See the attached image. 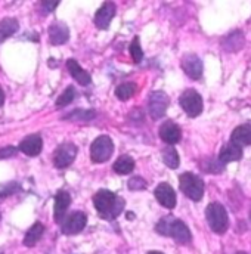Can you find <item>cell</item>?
<instances>
[{"label": "cell", "mask_w": 251, "mask_h": 254, "mask_svg": "<svg viewBox=\"0 0 251 254\" xmlns=\"http://www.w3.org/2000/svg\"><path fill=\"white\" fill-rule=\"evenodd\" d=\"M250 219H251V211H250Z\"/></svg>", "instance_id": "74e56055"}, {"label": "cell", "mask_w": 251, "mask_h": 254, "mask_svg": "<svg viewBox=\"0 0 251 254\" xmlns=\"http://www.w3.org/2000/svg\"><path fill=\"white\" fill-rule=\"evenodd\" d=\"M71 204V195L66 190H60L55 196V205H54V219L57 223H63L66 217L65 213Z\"/></svg>", "instance_id": "9a60e30c"}, {"label": "cell", "mask_w": 251, "mask_h": 254, "mask_svg": "<svg viewBox=\"0 0 251 254\" xmlns=\"http://www.w3.org/2000/svg\"><path fill=\"white\" fill-rule=\"evenodd\" d=\"M87 223V216L83 211H72L69 213L63 222V234L65 235H75L78 232H81L86 228Z\"/></svg>", "instance_id": "ba28073f"}, {"label": "cell", "mask_w": 251, "mask_h": 254, "mask_svg": "<svg viewBox=\"0 0 251 254\" xmlns=\"http://www.w3.org/2000/svg\"><path fill=\"white\" fill-rule=\"evenodd\" d=\"M19 149L15 148V146H4L0 149V158H9V157H13Z\"/></svg>", "instance_id": "4dcf8cb0"}, {"label": "cell", "mask_w": 251, "mask_h": 254, "mask_svg": "<svg viewBox=\"0 0 251 254\" xmlns=\"http://www.w3.org/2000/svg\"><path fill=\"white\" fill-rule=\"evenodd\" d=\"M74 98H75V90H74L72 86H69V87H66V89L63 90V95L57 99V107H58V108L66 107L68 104H71V102L74 101Z\"/></svg>", "instance_id": "4316f807"}, {"label": "cell", "mask_w": 251, "mask_h": 254, "mask_svg": "<svg viewBox=\"0 0 251 254\" xmlns=\"http://www.w3.org/2000/svg\"><path fill=\"white\" fill-rule=\"evenodd\" d=\"M161 155H163V163H164L169 169L175 170V169H178V167H179V164H181V158H179L178 151H176L173 146L167 145V148H164V149H163Z\"/></svg>", "instance_id": "7402d4cb"}, {"label": "cell", "mask_w": 251, "mask_h": 254, "mask_svg": "<svg viewBox=\"0 0 251 254\" xmlns=\"http://www.w3.org/2000/svg\"><path fill=\"white\" fill-rule=\"evenodd\" d=\"M77 157V146L74 143H63L54 152V164L57 169H66Z\"/></svg>", "instance_id": "9c48e42d"}, {"label": "cell", "mask_w": 251, "mask_h": 254, "mask_svg": "<svg viewBox=\"0 0 251 254\" xmlns=\"http://www.w3.org/2000/svg\"><path fill=\"white\" fill-rule=\"evenodd\" d=\"M158 134H160V137H161V140L164 143L173 146L178 142H181V139H182V128L178 126L176 123H173V122H164L160 126Z\"/></svg>", "instance_id": "30bf717a"}, {"label": "cell", "mask_w": 251, "mask_h": 254, "mask_svg": "<svg viewBox=\"0 0 251 254\" xmlns=\"http://www.w3.org/2000/svg\"><path fill=\"white\" fill-rule=\"evenodd\" d=\"M58 4H60V1H42V6H43L48 12L55 10Z\"/></svg>", "instance_id": "1f68e13d"}, {"label": "cell", "mask_w": 251, "mask_h": 254, "mask_svg": "<svg viewBox=\"0 0 251 254\" xmlns=\"http://www.w3.org/2000/svg\"><path fill=\"white\" fill-rule=\"evenodd\" d=\"M243 158V148L235 145L234 142H228L223 145V148L220 149L219 154V160L223 164L232 163V161H240Z\"/></svg>", "instance_id": "e0dca14e"}, {"label": "cell", "mask_w": 251, "mask_h": 254, "mask_svg": "<svg viewBox=\"0 0 251 254\" xmlns=\"http://www.w3.org/2000/svg\"><path fill=\"white\" fill-rule=\"evenodd\" d=\"M114 152V143L110 136H99L90 145V158L93 163H105Z\"/></svg>", "instance_id": "277c9868"}, {"label": "cell", "mask_w": 251, "mask_h": 254, "mask_svg": "<svg viewBox=\"0 0 251 254\" xmlns=\"http://www.w3.org/2000/svg\"><path fill=\"white\" fill-rule=\"evenodd\" d=\"M148 254H163V253H160V252H149Z\"/></svg>", "instance_id": "e575fe53"}, {"label": "cell", "mask_w": 251, "mask_h": 254, "mask_svg": "<svg viewBox=\"0 0 251 254\" xmlns=\"http://www.w3.org/2000/svg\"><path fill=\"white\" fill-rule=\"evenodd\" d=\"M205 219L216 234H225L229 228V217L226 208L220 202H211L205 208Z\"/></svg>", "instance_id": "3957f363"}, {"label": "cell", "mask_w": 251, "mask_h": 254, "mask_svg": "<svg viewBox=\"0 0 251 254\" xmlns=\"http://www.w3.org/2000/svg\"><path fill=\"white\" fill-rule=\"evenodd\" d=\"M134 93H136V84L134 83H123V84L117 86V89H116V96L120 101L130 99Z\"/></svg>", "instance_id": "484cf974"}, {"label": "cell", "mask_w": 251, "mask_h": 254, "mask_svg": "<svg viewBox=\"0 0 251 254\" xmlns=\"http://www.w3.org/2000/svg\"><path fill=\"white\" fill-rule=\"evenodd\" d=\"M66 68H68L69 74L72 75V78H74L78 84L87 86V84L92 81L90 74H89L86 69H83V68L80 66V64L77 63L75 60H68V61H66Z\"/></svg>", "instance_id": "ac0fdd59"}, {"label": "cell", "mask_w": 251, "mask_h": 254, "mask_svg": "<svg viewBox=\"0 0 251 254\" xmlns=\"http://www.w3.org/2000/svg\"><path fill=\"white\" fill-rule=\"evenodd\" d=\"M95 117V113L90 110H75L69 116H65V119L69 120H78V122H89Z\"/></svg>", "instance_id": "83f0119b"}, {"label": "cell", "mask_w": 251, "mask_h": 254, "mask_svg": "<svg viewBox=\"0 0 251 254\" xmlns=\"http://www.w3.org/2000/svg\"><path fill=\"white\" fill-rule=\"evenodd\" d=\"M182 68L187 72V75L192 80H199L202 75V61L195 55V54H188L182 60Z\"/></svg>", "instance_id": "5bb4252c"}, {"label": "cell", "mask_w": 251, "mask_h": 254, "mask_svg": "<svg viewBox=\"0 0 251 254\" xmlns=\"http://www.w3.org/2000/svg\"><path fill=\"white\" fill-rule=\"evenodd\" d=\"M237 254H247V253H244V252H238Z\"/></svg>", "instance_id": "d590c367"}, {"label": "cell", "mask_w": 251, "mask_h": 254, "mask_svg": "<svg viewBox=\"0 0 251 254\" xmlns=\"http://www.w3.org/2000/svg\"><path fill=\"white\" fill-rule=\"evenodd\" d=\"M243 45H244V36L240 31L232 33L225 39V49L228 52H238L243 48Z\"/></svg>", "instance_id": "cb8c5ba5"}, {"label": "cell", "mask_w": 251, "mask_h": 254, "mask_svg": "<svg viewBox=\"0 0 251 254\" xmlns=\"http://www.w3.org/2000/svg\"><path fill=\"white\" fill-rule=\"evenodd\" d=\"M181 190L192 201H199L204 196V182L193 173H184L179 178Z\"/></svg>", "instance_id": "5b68a950"}, {"label": "cell", "mask_w": 251, "mask_h": 254, "mask_svg": "<svg viewBox=\"0 0 251 254\" xmlns=\"http://www.w3.org/2000/svg\"><path fill=\"white\" fill-rule=\"evenodd\" d=\"M93 205L102 219L113 220L125 210V199L111 190H101L93 195Z\"/></svg>", "instance_id": "6da1fadb"}, {"label": "cell", "mask_w": 251, "mask_h": 254, "mask_svg": "<svg viewBox=\"0 0 251 254\" xmlns=\"http://www.w3.org/2000/svg\"><path fill=\"white\" fill-rule=\"evenodd\" d=\"M179 104H181L182 110L188 114L189 117H198L202 113V108H204V102H202L201 95L193 89H188L181 95Z\"/></svg>", "instance_id": "8992f818"}, {"label": "cell", "mask_w": 251, "mask_h": 254, "mask_svg": "<svg viewBox=\"0 0 251 254\" xmlns=\"http://www.w3.org/2000/svg\"><path fill=\"white\" fill-rule=\"evenodd\" d=\"M133 217H134L133 213H127V219H133Z\"/></svg>", "instance_id": "836d02e7"}, {"label": "cell", "mask_w": 251, "mask_h": 254, "mask_svg": "<svg viewBox=\"0 0 251 254\" xmlns=\"http://www.w3.org/2000/svg\"><path fill=\"white\" fill-rule=\"evenodd\" d=\"M201 167H202V170L207 172V173H214V175H217V173H222V172H223L225 164H223L219 158L208 157V158H205V160L201 163Z\"/></svg>", "instance_id": "d4e9b609"}, {"label": "cell", "mask_w": 251, "mask_h": 254, "mask_svg": "<svg viewBox=\"0 0 251 254\" xmlns=\"http://www.w3.org/2000/svg\"><path fill=\"white\" fill-rule=\"evenodd\" d=\"M114 172L117 175H130L134 169V161L128 155H122L113 166Z\"/></svg>", "instance_id": "603a6c76"}, {"label": "cell", "mask_w": 251, "mask_h": 254, "mask_svg": "<svg viewBox=\"0 0 251 254\" xmlns=\"http://www.w3.org/2000/svg\"><path fill=\"white\" fill-rule=\"evenodd\" d=\"M4 104V92H3V89L0 87V107Z\"/></svg>", "instance_id": "d6a6232c"}, {"label": "cell", "mask_w": 251, "mask_h": 254, "mask_svg": "<svg viewBox=\"0 0 251 254\" xmlns=\"http://www.w3.org/2000/svg\"><path fill=\"white\" fill-rule=\"evenodd\" d=\"M231 142L238 146H251V125H241L231 134Z\"/></svg>", "instance_id": "d6986e66"}, {"label": "cell", "mask_w": 251, "mask_h": 254, "mask_svg": "<svg viewBox=\"0 0 251 254\" xmlns=\"http://www.w3.org/2000/svg\"><path fill=\"white\" fill-rule=\"evenodd\" d=\"M116 15V4L113 1H105L95 13V25L99 30H107Z\"/></svg>", "instance_id": "8fae6325"}, {"label": "cell", "mask_w": 251, "mask_h": 254, "mask_svg": "<svg viewBox=\"0 0 251 254\" xmlns=\"http://www.w3.org/2000/svg\"><path fill=\"white\" fill-rule=\"evenodd\" d=\"M69 39V30L63 22H54L49 27V42L55 46L66 43Z\"/></svg>", "instance_id": "2e32d148"}, {"label": "cell", "mask_w": 251, "mask_h": 254, "mask_svg": "<svg viewBox=\"0 0 251 254\" xmlns=\"http://www.w3.org/2000/svg\"><path fill=\"white\" fill-rule=\"evenodd\" d=\"M157 232L166 237H172L176 243L179 244H188L192 240V234L189 231L185 222L179 220V219H173V217H166L161 219L157 226H155Z\"/></svg>", "instance_id": "7a4b0ae2"}, {"label": "cell", "mask_w": 251, "mask_h": 254, "mask_svg": "<svg viewBox=\"0 0 251 254\" xmlns=\"http://www.w3.org/2000/svg\"><path fill=\"white\" fill-rule=\"evenodd\" d=\"M154 195L163 207L170 210L176 207V192L169 184H160L154 190Z\"/></svg>", "instance_id": "4fadbf2b"}, {"label": "cell", "mask_w": 251, "mask_h": 254, "mask_svg": "<svg viewBox=\"0 0 251 254\" xmlns=\"http://www.w3.org/2000/svg\"><path fill=\"white\" fill-rule=\"evenodd\" d=\"M42 148H43V140H42L40 134H30V136L24 137L18 146V149L28 157L39 155L42 152Z\"/></svg>", "instance_id": "7c38bea8"}, {"label": "cell", "mask_w": 251, "mask_h": 254, "mask_svg": "<svg viewBox=\"0 0 251 254\" xmlns=\"http://www.w3.org/2000/svg\"><path fill=\"white\" fill-rule=\"evenodd\" d=\"M43 234H45V226H43V223L36 222V223L27 231V234H25V237H24V246H25V247H34V246L40 241V238L43 237Z\"/></svg>", "instance_id": "ffe728a7"}, {"label": "cell", "mask_w": 251, "mask_h": 254, "mask_svg": "<svg viewBox=\"0 0 251 254\" xmlns=\"http://www.w3.org/2000/svg\"><path fill=\"white\" fill-rule=\"evenodd\" d=\"M130 55L133 58V63L139 64L143 58V51L140 48V43H139V37H134V40L131 42L130 45Z\"/></svg>", "instance_id": "f1b7e54d"}, {"label": "cell", "mask_w": 251, "mask_h": 254, "mask_svg": "<svg viewBox=\"0 0 251 254\" xmlns=\"http://www.w3.org/2000/svg\"><path fill=\"white\" fill-rule=\"evenodd\" d=\"M169 104H170V99H169L167 93H164L163 90L152 92L149 95V99H148V111H149V116L154 120H158V119L164 117Z\"/></svg>", "instance_id": "52a82bcc"}, {"label": "cell", "mask_w": 251, "mask_h": 254, "mask_svg": "<svg viewBox=\"0 0 251 254\" xmlns=\"http://www.w3.org/2000/svg\"><path fill=\"white\" fill-rule=\"evenodd\" d=\"M19 28V24L15 18H4L0 21V43L4 42L7 37L13 36L16 30Z\"/></svg>", "instance_id": "44dd1931"}, {"label": "cell", "mask_w": 251, "mask_h": 254, "mask_svg": "<svg viewBox=\"0 0 251 254\" xmlns=\"http://www.w3.org/2000/svg\"><path fill=\"white\" fill-rule=\"evenodd\" d=\"M0 219H1V213H0Z\"/></svg>", "instance_id": "8d00e7d4"}, {"label": "cell", "mask_w": 251, "mask_h": 254, "mask_svg": "<svg viewBox=\"0 0 251 254\" xmlns=\"http://www.w3.org/2000/svg\"><path fill=\"white\" fill-rule=\"evenodd\" d=\"M127 187H128V190H145L148 185H146V182H145L142 178L134 176V178H131V179L128 181Z\"/></svg>", "instance_id": "f546056e"}]
</instances>
